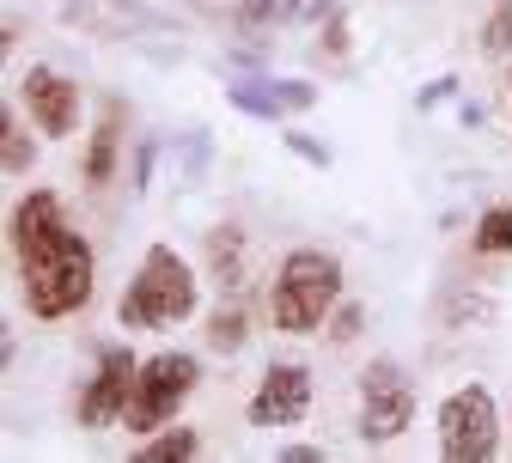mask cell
Returning a JSON list of instances; mask_svg holds the SVG:
<instances>
[{
  "mask_svg": "<svg viewBox=\"0 0 512 463\" xmlns=\"http://www.w3.org/2000/svg\"><path fill=\"white\" fill-rule=\"evenodd\" d=\"M13 262H19V293H25L31 317L61 323V317L86 311L92 281H98V256L68 220H61L55 189H31L13 208Z\"/></svg>",
  "mask_w": 512,
  "mask_h": 463,
  "instance_id": "obj_1",
  "label": "cell"
},
{
  "mask_svg": "<svg viewBox=\"0 0 512 463\" xmlns=\"http://www.w3.org/2000/svg\"><path fill=\"white\" fill-rule=\"evenodd\" d=\"M336 305H342V262L330 250H287L269 293V317L281 336H317Z\"/></svg>",
  "mask_w": 512,
  "mask_h": 463,
  "instance_id": "obj_2",
  "label": "cell"
},
{
  "mask_svg": "<svg viewBox=\"0 0 512 463\" xmlns=\"http://www.w3.org/2000/svg\"><path fill=\"white\" fill-rule=\"evenodd\" d=\"M196 269H189V256H177L171 244H147L135 281H128L122 305H116V323L122 329H165V323H183L196 317Z\"/></svg>",
  "mask_w": 512,
  "mask_h": 463,
  "instance_id": "obj_3",
  "label": "cell"
},
{
  "mask_svg": "<svg viewBox=\"0 0 512 463\" xmlns=\"http://www.w3.org/2000/svg\"><path fill=\"white\" fill-rule=\"evenodd\" d=\"M196 384H202V360L196 354H153V360H141V384H135V403H128V433H159V427H171L177 421V409L196 396Z\"/></svg>",
  "mask_w": 512,
  "mask_h": 463,
  "instance_id": "obj_4",
  "label": "cell"
},
{
  "mask_svg": "<svg viewBox=\"0 0 512 463\" xmlns=\"http://www.w3.org/2000/svg\"><path fill=\"white\" fill-rule=\"evenodd\" d=\"M500 451V409L482 384H464L439 403V457L445 463H488Z\"/></svg>",
  "mask_w": 512,
  "mask_h": 463,
  "instance_id": "obj_5",
  "label": "cell"
},
{
  "mask_svg": "<svg viewBox=\"0 0 512 463\" xmlns=\"http://www.w3.org/2000/svg\"><path fill=\"white\" fill-rule=\"evenodd\" d=\"M409 421H415V384L391 354H378L360 372V439L366 445H391V439L409 433Z\"/></svg>",
  "mask_w": 512,
  "mask_h": 463,
  "instance_id": "obj_6",
  "label": "cell"
},
{
  "mask_svg": "<svg viewBox=\"0 0 512 463\" xmlns=\"http://www.w3.org/2000/svg\"><path fill=\"white\" fill-rule=\"evenodd\" d=\"M135 384H141V360L128 354V348H104V354H98V372H92V384L80 390V403H74L80 427H86V433H104V427L128 421V403H135Z\"/></svg>",
  "mask_w": 512,
  "mask_h": 463,
  "instance_id": "obj_7",
  "label": "cell"
},
{
  "mask_svg": "<svg viewBox=\"0 0 512 463\" xmlns=\"http://www.w3.org/2000/svg\"><path fill=\"white\" fill-rule=\"evenodd\" d=\"M250 427H299L311 415V372L299 360H275L250 390Z\"/></svg>",
  "mask_w": 512,
  "mask_h": 463,
  "instance_id": "obj_8",
  "label": "cell"
},
{
  "mask_svg": "<svg viewBox=\"0 0 512 463\" xmlns=\"http://www.w3.org/2000/svg\"><path fill=\"white\" fill-rule=\"evenodd\" d=\"M19 92H25V110L37 122V135L68 141L74 128H80V86L68 74H55V68H43V61H37V68H25Z\"/></svg>",
  "mask_w": 512,
  "mask_h": 463,
  "instance_id": "obj_9",
  "label": "cell"
},
{
  "mask_svg": "<svg viewBox=\"0 0 512 463\" xmlns=\"http://www.w3.org/2000/svg\"><path fill=\"white\" fill-rule=\"evenodd\" d=\"M226 98L250 116H299L317 104V86H305V80H238V86H226Z\"/></svg>",
  "mask_w": 512,
  "mask_h": 463,
  "instance_id": "obj_10",
  "label": "cell"
},
{
  "mask_svg": "<svg viewBox=\"0 0 512 463\" xmlns=\"http://www.w3.org/2000/svg\"><path fill=\"white\" fill-rule=\"evenodd\" d=\"M202 256H208V275L232 293V287H244V232L238 226H214L208 238H202Z\"/></svg>",
  "mask_w": 512,
  "mask_h": 463,
  "instance_id": "obj_11",
  "label": "cell"
},
{
  "mask_svg": "<svg viewBox=\"0 0 512 463\" xmlns=\"http://www.w3.org/2000/svg\"><path fill=\"white\" fill-rule=\"evenodd\" d=\"M116 147H122V110L110 104L104 122L92 128V153H86V183H92V189H104V183L116 177Z\"/></svg>",
  "mask_w": 512,
  "mask_h": 463,
  "instance_id": "obj_12",
  "label": "cell"
},
{
  "mask_svg": "<svg viewBox=\"0 0 512 463\" xmlns=\"http://www.w3.org/2000/svg\"><path fill=\"white\" fill-rule=\"evenodd\" d=\"M189 457H202V433L196 427H159V433H147V445L135 451V463H189Z\"/></svg>",
  "mask_w": 512,
  "mask_h": 463,
  "instance_id": "obj_13",
  "label": "cell"
},
{
  "mask_svg": "<svg viewBox=\"0 0 512 463\" xmlns=\"http://www.w3.org/2000/svg\"><path fill=\"white\" fill-rule=\"evenodd\" d=\"M31 165H37V141L25 135L19 110L7 104V116H0V171H7V177H25Z\"/></svg>",
  "mask_w": 512,
  "mask_h": 463,
  "instance_id": "obj_14",
  "label": "cell"
},
{
  "mask_svg": "<svg viewBox=\"0 0 512 463\" xmlns=\"http://www.w3.org/2000/svg\"><path fill=\"white\" fill-rule=\"evenodd\" d=\"M305 13H311V0H244L238 25H244V31H275V25L305 19Z\"/></svg>",
  "mask_w": 512,
  "mask_h": 463,
  "instance_id": "obj_15",
  "label": "cell"
},
{
  "mask_svg": "<svg viewBox=\"0 0 512 463\" xmlns=\"http://www.w3.org/2000/svg\"><path fill=\"white\" fill-rule=\"evenodd\" d=\"M202 336H208V348H214V354H238V348L250 342V317H244L238 305H226V311H214V317H208Z\"/></svg>",
  "mask_w": 512,
  "mask_h": 463,
  "instance_id": "obj_16",
  "label": "cell"
},
{
  "mask_svg": "<svg viewBox=\"0 0 512 463\" xmlns=\"http://www.w3.org/2000/svg\"><path fill=\"white\" fill-rule=\"evenodd\" d=\"M476 250L482 256H512V208H488L476 220Z\"/></svg>",
  "mask_w": 512,
  "mask_h": 463,
  "instance_id": "obj_17",
  "label": "cell"
},
{
  "mask_svg": "<svg viewBox=\"0 0 512 463\" xmlns=\"http://www.w3.org/2000/svg\"><path fill=\"white\" fill-rule=\"evenodd\" d=\"M482 55H488V61L512 55V0H494V13H488V25H482Z\"/></svg>",
  "mask_w": 512,
  "mask_h": 463,
  "instance_id": "obj_18",
  "label": "cell"
},
{
  "mask_svg": "<svg viewBox=\"0 0 512 463\" xmlns=\"http://www.w3.org/2000/svg\"><path fill=\"white\" fill-rule=\"evenodd\" d=\"M360 323H366L360 305H336V311H330V342H354V336H360Z\"/></svg>",
  "mask_w": 512,
  "mask_h": 463,
  "instance_id": "obj_19",
  "label": "cell"
},
{
  "mask_svg": "<svg viewBox=\"0 0 512 463\" xmlns=\"http://www.w3.org/2000/svg\"><path fill=\"white\" fill-rule=\"evenodd\" d=\"M287 147H293L299 159H311V165H330V153L317 147V141H305V135H287Z\"/></svg>",
  "mask_w": 512,
  "mask_h": 463,
  "instance_id": "obj_20",
  "label": "cell"
},
{
  "mask_svg": "<svg viewBox=\"0 0 512 463\" xmlns=\"http://www.w3.org/2000/svg\"><path fill=\"white\" fill-rule=\"evenodd\" d=\"M281 457H287V463H317V457H324V445H287Z\"/></svg>",
  "mask_w": 512,
  "mask_h": 463,
  "instance_id": "obj_21",
  "label": "cell"
},
{
  "mask_svg": "<svg viewBox=\"0 0 512 463\" xmlns=\"http://www.w3.org/2000/svg\"><path fill=\"white\" fill-rule=\"evenodd\" d=\"M506 98H512V80H506Z\"/></svg>",
  "mask_w": 512,
  "mask_h": 463,
  "instance_id": "obj_22",
  "label": "cell"
}]
</instances>
